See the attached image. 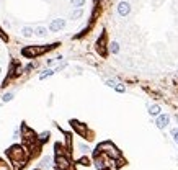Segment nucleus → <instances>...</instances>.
Listing matches in <instances>:
<instances>
[{"label": "nucleus", "mask_w": 178, "mask_h": 170, "mask_svg": "<svg viewBox=\"0 0 178 170\" xmlns=\"http://www.w3.org/2000/svg\"><path fill=\"white\" fill-rule=\"evenodd\" d=\"M54 46H57V44H51V46H28V48H23V49H21V54H23L25 57H28V59H33V57H38L39 54L46 52V51L52 49Z\"/></svg>", "instance_id": "obj_1"}, {"label": "nucleus", "mask_w": 178, "mask_h": 170, "mask_svg": "<svg viewBox=\"0 0 178 170\" xmlns=\"http://www.w3.org/2000/svg\"><path fill=\"white\" fill-rule=\"evenodd\" d=\"M64 28H66V20H62V18H56V20L51 21V25H49V29L54 31V33H57V31H61Z\"/></svg>", "instance_id": "obj_2"}, {"label": "nucleus", "mask_w": 178, "mask_h": 170, "mask_svg": "<svg viewBox=\"0 0 178 170\" xmlns=\"http://www.w3.org/2000/svg\"><path fill=\"white\" fill-rule=\"evenodd\" d=\"M8 155L12 157V160L15 162L17 159H23V149H21L20 146H13L8 149Z\"/></svg>", "instance_id": "obj_3"}, {"label": "nucleus", "mask_w": 178, "mask_h": 170, "mask_svg": "<svg viewBox=\"0 0 178 170\" xmlns=\"http://www.w3.org/2000/svg\"><path fill=\"white\" fill-rule=\"evenodd\" d=\"M100 147H101V149H108V150H105V152H108L111 157H119V152L116 150V147L111 144V142H103Z\"/></svg>", "instance_id": "obj_4"}, {"label": "nucleus", "mask_w": 178, "mask_h": 170, "mask_svg": "<svg viewBox=\"0 0 178 170\" xmlns=\"http://www.w3.org/2000/svg\"><path fill=\"white\" fill-rule=\"evenodd\" d=\"M129 12H131V5L128 2H119L118 3V13H119L121 17H128Z\"/></svg>", "instance_id": "obj_5"}, {"label": "nucleus", "mask_w": 178, "mask_h": 170, "mask_svg": "<svg viewBox=\"0 0 178 170\" xmlns=\"http://www.w3.org/2000/svg\"><path fill=\"white\" fill-rule=\"evenodd\" d=\"M168 121H170L168 115H158V118H157V128L158 129L167 128V126H168Z\"/></svg>", "instance_id": "obj_6"}, {"label": "nucleus", "mask_w": 178, "mask_h": 170, "mask_svg": "<svg viewBox=\"0 0 178 170\" xmlns=\"http://www.w3.org/2000/svg\"><path fill=\"white\" fill-rule=\"evenodd\" d=\"M56 162H57V167H59L61 170H66L67 167H69V160H67L66 157H62V155H57Z\"/></svg>", "instance_id": "obj_7"}, {"label": "nucleus", "mask_w": 178, "mask_h": 170, "mask_svg": "<svg viewBox=\"0 0 178 170\" xmlns=\"http://www.w3.org/2000/svg\"><path fill=\"white\" fill-rule=\"evenodd\" d=\"M33 34H34V29L31 26H23L21 28V36L23 38H31Z\"/></svg>", "instance_id": "obj_8"}, {"label": "nucleus", "mask_w": 178, "mask_h": 170, "mask_svg": "<svg viewBox=\"0 0 178 170\" xmlns=\"http://www.w3.org/2000/svg\"><path fill=\"white\" fill-rule=\"evenodd\" d=\"M160 106H158V105H152V106L149 108V115L150 116H158V115H160Z\"/></svg>", "instance_id": "obj_9"}, {"label": "nucleus", "mask_w": 178, "mask_h": 170, "mask_svg": "<svg viewBox=\"0 0 178 170\" xmlns=\"http://www.w3.org/2000/svg\"><path fill=\"white\" fill-rule=\"evenodd\" d=\"M34 34L39 38H44L46 34H47V28H44V26H38L36 29H34Z\"/></svg>", "instance_id": "obj_10"}, {"label": "nucleus", "mask_w": 178, "mask_h": 170, "mask_svg": "<svg viewBox=\"0 0 178 170\" xmlns=\"http://www.w3.org/2000/svg\"><path fill=\"white\" fill-rule=\"evenodd\" d=\"M83 15V10L82 8H77V10H74L72 12V20H79L80 17Z\"/></svg>", "instance_id": "obj_11"}, {"label": "nucleus", "mask_w": 178, "mask_h": 170, "mask_svg": "<svg viewBox=\"0 0 178 170\" xmlns=\"http://www.w3.org/2000/svg\"><path fill=\"white\" fill-rule=\"evenodd\" d=\"M110 51H111L113 54H118L119 52V44H118L116 41H113L111 44H110Z\"/></svg>", "instance_id": "obj_12"}, {"label": "nucleus", "mask_w": 178, "mask_h": 170, "mask_svg": "<svg viewBox=\"0 0 178 170\" xmlns=\"http://www.w3.org/2000/svg\"><path fill=\"white\" fill-rule=\"evenodd\" d=\"M83 5H85V0H72V7L75 8H82Z\"/></svg>", "instance_id": "obj_13"}, {"label": "nucleus", "mask_w": 178, "mask_h": 170, "mask_svg": "<svg viewBox=\"0 0 178 170\" xmlns=\"http://www.w3.org/2000/svg\"><path fill=\"white\" fill-rule=\"evenodd\" d=\"M52 74H54V71H52V69H47V71H44L41 75H39V79H41V80H44V79H47L49 75H52Z\"/></svg>", "instance_id": "obj_14"}, {"label": "nucleus", "mask_w": 178, "mask_h": 170, "mask_svg": "<svg viewBox=\"0 0 178 170\" xmlns=\"http://www.w3.org/2000/svg\"><path fill=\"white\" fill-rule=\"evenodd\" d=\"M13 100V93L12 92H10V93H5L3 97H2V101H3V103H8V101H12Z\"/></svg>", "instance_id": "obj_15"}, {"label": "nucleus", "mask_w": 178, "mask_h": 170, "mask_svg": "<svg viewBox=\"0 0 178 170\" xmlns=\"http://www.w3.org/2000/svg\"><path fill=\"white\" fill-rule=\"evenodd\" d=\"M114 90L118 92V93H124V92H126V87L123 85V83H116V85H114Z\"/></svg>", "instance_id": "obj_16"}, {"label": "nucleus", "mask_w": 178, "mask_h": 170, "mask_svg": "<svg viewBox=\"0 0 178 170\" xmlns=\"http://www.w3.org/2000/svg\"><path fill=\"white\" fill-rule=\"evenodd\" d=\"M51 165V157H44L43 159V167H49Z\"/></svg>", "instance_id": "obj_17"}, {"label": "nucleus", "mask_w": 178, "mask_h": 170, "mask_svg": "<svg viewBox=\"0 0 178 170\" xmlns=\"http://www.w3.org/2000/svg\"><path fill=\"white\" fill-rule=\"evenodd\" d=\"M47 137H49V133L46 131V133L39 134V141H47Z\"/></svg>", "instance_id": "obj_18"}, {"label": "nucleus", "mask_w": 178, "mask_h": 170, "mask_svg": "<svg viewBox=\"0 0 178 170\" xmlns=\"http://www.w3.org/2000/svg\"><path fill=\"white\" fill-rule=\"evenodd\" d=\"M80 164H82V165H90V160H88L87 157H82L80 159Z\"/></svg>", "instance_id": "obj_19"}, {"label": "nucleus", "mask_w": 178, "mask_h": 170, "mask_svg": "<svg viewBox=\"0 0 178 170\" xmlns=\"http://www.w3.org/2000/svg\"><path fill=\"white\" fill-rule=\"evenodd\" d=\"M106 85H108V87H111V88H114L116 82H114V80H106Z\"/></svg>", "instance_id": "obj_20"}, {"label": "nucleus", "mask_w": 178, "mask_h": 170, "mask_svg": "<svg viewBox=\"0 0 178 170\" xmlns=\"http://www.w3.org/2000/svg\"><path fill=\"white\" fill-rule=\"evenodd\" d=\"M80 150H82V152H88V146H85V144H80Z\"/></svg>", "instance_id": "obj_21"}, {"label": "nucleus", "mask_w": 178, "mask_h": 170, "mask_svg": "<svg viewBox=\"0 0 178 170\" xmlns=\"http://www.w3.org/2000/svg\"><path fill=\"white\" fill-rule=\"evenodd\" d=\"M172 133H173V137H175V141L178 142V131H175V129H173V131H172Z\"/></svg>", "instance_id": "obj_22"}, {"label": "nucleus", "mask_w": 178, "mask_h": 170, "mask_svg": "<svg viewBox=\"0 0 178 170\" xmlns=\"http://www.w3.org/2000/svg\"><path fill=\"white\" fill-rule=\"evenodd\" d=\"M0 38H3V39H7V36L3 34V31H2V28H0Z\"/></svg>", "instance_id": "obj_23"}, {"label": "nucleus", "mask_w": 178, "mask_h": 170, "mask_svg": "<svg viewBox=\"0 0 178 170\" xmlns=\"http://www.w3.org/2000/svg\"><path fill=\"white\" fill-rule=\"evenodd\" d=\"M0 74H2V69H0Z\"/></svg>", "instance_id": "obj_24"}, {"label": "nucleus", "mask_w": 178, "mask_h": 170, "mask_svg": "<svg viewBox=\"0 0 178 170\" xmlns=\"http://www.w3.org/2000/svg\"><path fill=\"white\" fill-rule=\"evenodd\" d=\"M66 170H67V169H66Z\"/></svg>", "instance_id": "obj_25"}]
</instances>
